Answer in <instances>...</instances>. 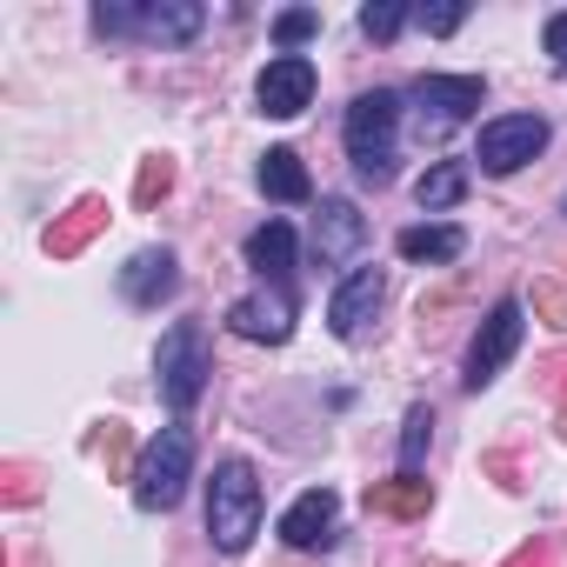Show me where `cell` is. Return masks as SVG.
Segmentation results:
<instances>
[{
  "label": "cell",
  "mask_w": 567,
  "mask_h": 567,
  "mask_svg": "<svg viewBox=\"0 0 567 567\" xmlns=\"http://www.w3.org/2000/svg\"><path fill=\"white\" fill-rule=\"evenodd\" d=\"M461 21H467V8H421L414 14V28H427V34H454Z\"/></svg>",
  "instance_id": "obj_23"
},
{
  "label": "cell",
  "mask_w": 567,
  "mask_h": 567,
  "mask_svg": "<svg viewBox=\"0 0 567 567\" xmlns=\"http://www.w3.org/2000/svg\"><path fill=\"white\" fill-rule=\"evenodd\" d=\"M334 514H341V501L328 487H308L288 514H280V540L288 547H328L334 540Z\"/></svg>",
  "instance_id": "obj_15"
},
{
  "label": "cell",
  "mask_w": 567,
  "mask_h": 567,
  "mask_svg": "<svg viewBox=\"0 0 567 567\" xmlns=\"http://www.w3.org/2000/svg\"><path fill=\"white\" fill-rule=\"evenodd\" d=\"M401 121H408V107H401V94H388V87H374V94H361V101L348 107L341 141H348V161H354L361 181H374V187L394 181V141H401Z\"/></svg>",
  "instance_id": "obj_1"
},
{
  "label": "cell",
  "mask_w": 567,
  "mask_h": 567,
  "mask_svg": "<svg viewBox=\"0 0 567 567\" xmlns=\"http://www.w3.org/2000/svg\"><path fill=\"white\" fill-rule=\"evenodd\" d=\"M260 194H267V200H288V207L315 200V181H308V167H301L295 147H267V154H260Z\"/></svg>",
  "instance_id": "obj_17"
},
{
  "label": "cell",
  "mask_w": 567,
  "mask_h": 567,
  "mask_svg": "<svg viewBox=\"0 0 567 567\" xmlns=\"http://www.w3.org/2000/svg\"><path fill=\"white\" fill-rule=\"evenodd\" d=\"M547 147V121L540 114H494V121H481V141H474V161H481V174H520L534 154Z\"/></svg>",
  "instance_id": "obj_7"
},
{
  "label": "cell",
  "mask_w": 567,
  "mask_h": 567,
  "mask_svg": "<svg viewBox=\"0 0 567 567\" xmlns=\"http://www.w3.org/2000/svg\"><path fill=\"white\" fill-rule=\"evenodd\" d=\"M427 441H434V414H427V408H414V414H408V427H401V474H414V467L427 461Z\"/></svg>",
  "instance_id": "obj_19"
},
{
  "label": "cell",
  "mask_w": 567,
  "mask_h": 567,
  "mask_svg": "<svg viewBox=\"0 0 567 567\" xmlns=\"http://www.w3.org/2000/svg\"><path fill=\"white\" fill-rule=\"evenodd\" d=\"M207 374H214V361H207V328H200V321H174V328L161 334V348H154V388H161V401H167L174 414H187V408L207 394Z\"/></svg>",
  "instance_id": "obj_3"
},
{
  "label": "cell",
  "mask_w": 567,
  "mask_h": 567,
  "mask_svg": "<svg viewBox=\"0 0 567 567\" xmlns=\"http://www.w3.org/2000/svg\"><path fill=\"white\" fill-rule=\"evenodd\" d=\"M487 101V81L481 74H421L414 94H408V121L421 141H441L447 127L474 121V107Z\"/></svg>",
  "instance_id": "obj_5"
},
{
  "label": "cell",
  "mask_w": 567,
  "mask_h": 567,
  "mask_svg": "<svg viewBox=\"0 0 567 567\" xmlns=\"http://www.w3.org/2000/svg\"><path fill=\"white\" fill-rule=\"evenodd\" d=\"M560 214H567V200H560Z\"/></svg>",
  "instance_id": "obj_25"
},
{
  "label": "cell",
  "mask_w": 567,
  "mask_h": 567,
  "mask_svg": "<svg viewBox=\"0 0 567 567\" xmlns=\"http://www.w3.org/2000/svg\"><path fill=\"white\" fill-rule=\"evenodd\" d=\"M520 334H527V308L520 301H494V315L481 321V334L467 341V388H487L507 361H514V348H520Z\"/></svg>",
  "instance_id": "obj_8"
},
{
  "label": "cell",
  "mask_w": 567,
  "mask_h": 567,
  "mask_svg": "<svg viewBox=\"0 0 567 567\" xmlns=\"http://www.w3.org/2000/svg\"><path fill=\"white\" fill-rule=\"evenodd\" d=\"M254 534H260V481H254V461L227 454L207 481V540L220 554H247Z\"/></svg>",
  "instance_id": "obj_2"
},
{
  "label": "cell",
  "mask_w": 567,
  "mask_h": 567,
  "mask_svg": "<svg viewBox=\"0 0 567 567\" xmlns=\"http://www.w3.org/2000/svg\"><path fill=\"white\" fill-rule=\"evenodd\" d=\"M408 21H414V14L394 8V0H381V8H361V34H368V41H394Z\"/></svg>",
  "instance_id": "obj_22"
},
{
  "label": "cell",
  "mask_w": 567,
  "mask_h": 567,
  "mask_svg": "<svg viewBox=\"0 0 567 567\" xmlns=\"http://www.w3.org/2000/svg\"><path fill=\"white\" fill-rule=\"evenodd\" d=\"M461 194H467V167H461V161H434V167L414 181L421 214H447V207H461Z\"/></svg>",
  "instance_id": "obj_18"
},
{
  "label": "cell",
  "mask_w": 567,
  "mask_h": 567,
  "mask_svg": "<svg viewBox=\"0 0 567 567\" xmlns=\"http://www.w3.org/2000/svg\"><path fill=\"white\" fill-rule=\"evenodd\" d=\"M181 295V260L167 247H141L127 267H121V301L127 308H161Z\"/></svg>",
  "instance_id": "obj_12"
},
{
  "label": "cell",
  "mask_w": 567,
  "mask_h": 567,
  "mask_svg": "<svg viewBox=\"0 0 567 567\" xmlns=\"http://www.w3.org/2000/svg\"><path fill=\"white\" fill-rule=\"evenodd\" d=\"M540 48H547V61H554V68H567V14H547Z\"/></svg>",
  "instance_id": "obj_24"
},
{
  "label": "cell",
  "mask_w": 567,
  "mask_h": 567,
  "mask_svg": "<svg viewBox=\"0 0 567 567\" xmlns=\"http://www.w3.org/2000/svg\"><path fill=\"white\" fill-rule=\"evenodd\" d=\"M207 28L200 0H147V8H94V34H141L161 48H187Z\"/></svg>",
  "instance_id": "obj_6"
},
{
  "label": "cell",
  "mask_w": 567,
  "mask_h": 567,
  "mask_svg": "<svg viewBox=\"0 0 567 567\" xmlns=\"http://www.w3.org/2000/svg\"><path fill=\"white\" fill-rule=\"evenodd\" d=\"M227 328H234L240 341H267V348H280V341L295 334V295H288V288H267V280H260L254 295H240V301L227 308Z\"/></svg>",
  "instance_id": "obj_10"
},
{
  "label": "cell",
  "mask_w": 567,
  "mask_h": 567,
  "mask_svg": "<svg viewBox=\"0 0 567 567\" xmlns=\"http://www.w3.org/2000/svg\"><path fill=\"white\" fill-rule=\"evenodd\" d=\"M247 267L267 280V288H288L295 295V227L288 220H267L247 234Z\"/></svg>",
  "instance_id": "obj_14"
},
{
  "label": "cell",
  "mask_w": 567,
  "mask_h": 567,
  "mask_svg": "<svg viewBox=\"0 0 567 567\" xmlns=\"http://www.w3.org/2000/svg\"><path fill=\"white\" fill-rule=\"evenodd\" d=\"M194 481V434L181 421H167L147 447H141V467H134V501L147 514H167Z\"/></svg>",
  "instance_id": "obj_4"
},
{
  "label": "cell",
  "mask_w": 567,
  "mask_h": 567,
  "mask_svg": "<svg viewBox=\"0 0 567 567\" xmlns=\"http://www.w3.org/2000/svg\"><path fill=\"white\" fill-rule=\"evenodd\" d=\"M254 101H260L267 121L308 114V101H315V61H308V54H274V61L260 68V81H254Z\"/></svg>",
  "instance_id": "obj_9"
},
{
  "label": "cell",
  "mask_w": 567,
  "mask_h": 567,
  "mask_svg": "<svg viewBox=\"0 0 567 567\" xmlns=\"http://www.w3.org/2000/svg\"><path fill=\"white\" fill-rule=\"evenodd\" d=\"M361 240H368V214H361L354 200L328 194L321 214H315V260H321V267H341V260L361 254Z\"/></svg>",
  "instance_id": "obj_13"
},
{
  "label": "cell",
  "mask_w": 567,
  "mask_h": 567,
  "mask_svg": "<svg viewBox=\"0 0 567 567\" xmlns=\"http://www.w3.org/2000/svg\"><path fill=\"white\" fill-rule=\"evenodd\" d=\"M381 301H388V274H381V267H354L341 288H334V301H328V328H334L341 341H361V334L374 328Z\"/></svg>",
  "instance_id": "obj_11"
},
{
  "label": "cell",
  "mask_w": 567,
  "mask_h": 567,
  "mask_svg": "<svg viewBox=\"0 0 567 567\" xmlns=\"http://www.w3.org/2000/svg\"><path fill=\"white\" fill-rule=\"evenodd\" d=\"M315 34H321V14H315V8H288V14L274 21L280 54H295V48H301V41H315Z\"/></svg>",
  "instance_id": "obj_21"
},
{
  "label": "cell",
  "mask_w": 567,
  "mask_h": 567,
  "mask_svg": "<svg viewBox=\"0 0 567 567\" xmlns=\"http://www.w3.org/2000/svg\"><path fill=\"white\" fill-rule=\"evenodd\" d=\"M368 507H381V514H421V507H427V481L401 474V487H381V494H368Z\"/></svg>",
  "instance_id": "obj_20"
},
{
  "label": "cell",
  "mask_w": 567,
  "mask_h": 567,
  "mask_svg": "<svg viewBox=\"0 0 567 567\" xmlns=\"http://www.w3.org/2000/svg\"><path fill=\"white\" fill-rule=\"evenodd\" d=\"M394 254H401V260H414V267H447V260H461V254H467V234H461L454 220L401 227V234H394Z\"/></svg>",
  "instance_id": "obj_16"
}]
</instances>
